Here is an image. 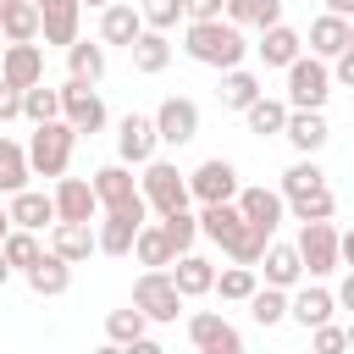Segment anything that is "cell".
<instances>
[{
    "instance_id": "6da1fadb",
    "label": "cell",
    "mask_w": 354,
    "mask_h": 354,
    "mask_svg": "<svg viewBox=\"0 0 354 354\" xmlns=\"http://www.w3.org/2000/svg\"><path fill=\"white\" fill-rule=\"evenodd\" d=\"M199 238H210V243H216L227 260H238V266H254V260L266 254V243H271L232 199H216V205L199 210Z\"/></svg>"
},
{
    "instance_id": "7a4b0ae2",
    "label": "cell",
    "mask_w": 354,
    "mask_h": 354,
    "mask_svg": "<svg viewBox=\"0 0 354 354\" xmlns=\"http://www.w3.org/2000/svg\"><path fill=\"white\" fill-rule=\"evenodd\" d=\"M183 50H188V61H199V66H216V72H227V66H243V55H249V44H243V28H238V22H227V17L188 22V28H183Z\"/></svg>"
},
{
    "instance_id": "3957f363",
    "label": "cell",
    "mask_w": 354,
    "mask_h": 354,
    "mask_svg": "<svg viewBox=\"0 0 354 354\" xmlns=\"http://www.w3.org/2000/svg\"><path fill=\"white\" fill-rule=\"evenodd\" d=\"M77 138H83V133H77L66 116L39 122V127H33V138H28V166H33V177H66Z\"/></svg>"
},
{
    "instance_id": "277c9868",
    "label": "cell",
    "mask_w": 354,
    "mask_h": 354,
    "mask_svg": "<svg viewBox=\"0 0 354 354\" xmlns=\"http://www.w3.org/2000/svg\"><path fill=\"white\" fill-rule=\"evenodd\" d=\"M282 72H288V105H293V111H321V105H326V94H332V66H326L321 55H293Z\"/></svg>"
},
{
    "instance_id": "5b68a950",
    "label": "cell",
    "mask_w": 354,
    "mask_h": 354,
    "mask_svg": "<svg viewBox=\"0 0 354 354\" xmlns=\"http://www.w3.org/2000/svg\"><path fill=\"white\" fill-rule=\"evenodd\" d=\"M94 199H100V210H127V216H149V205H144V194H138V177H133V166L127 160H111V166H100L94 177Z\"/></svg>"
},
{
    "instance_id": "8992f818",
    "label": "cell",
    "mask_w": 354,
    "mask_h": 354,
    "mask_svg": "<svg viewBox=\"0 0 354 354\" xmlns=\"http://www.w3.org/2000/svg\"><path fill=\"white\" fill-rule=\"evenodd\" d=\"M133 304L149 315V326H166V321H177V310H183V293H177V282H171V266H144V277L133 282Z\"/></svg>"
},
{
    "instance_id": "52a82bcc",
    "label": "cell",
    "mask_w": 354,
    "mask_h": 354,
    "mask_svg": "<svg viewBox=\"0 0 354 354\" xmlns=\"http://www.w3.org/2000/svg\"><path fill=\"white\" fill-rule=\"evenodd\" d=\"M138 194H144V205H149L155 216H166V210H183V205L194 199V194H188V177H183L171 160H144Z\"/></svg>"
},
{
    "instance_id": "ba28073f",
    "label": "cell",
    "mask_w": 354,
    "mask_h": 354,
    "mask_svg": "<svg viewBox=\"0 0 354 354\" xmlns=\"http://www.w3.org/2000/svg\"><path fill=\"white\" fill-rule=\"evenodd\" d=\"M299 260H304L310 277H332V271L343 266V249H337V227H332V216H321V221H299Z\"/></svg>"
},
{
    "instance_id": "9c48e42d",
    "label": "cell",
    "mask_w": 354,
    "mask_h": 354,
    "mask_svg": "<svg viewBox=\"0 0 354 354\" xmlns=\"http://www.w3.org/2000/svg\"><path fill=\"white\" fill-rule=\"evenodd\" d=\"M155 133H160V144H171V149L194 144V138H199V105H194L188 94L160 100V105H155Z\"/></svg>"
},
{
    "instance_id": "30bf717a",
    "label": "cell",
    "mask_w": 354,
    "mask_h": 354,
    "mask_svg": "<svg viewBox=\"0 0 354 354\" xmlns=\"http://www.w3.org/2000/svg\"><path fill=\"white\" fill-rule=\"evenodd\" d=\"M238 188H243V183H238V166H232V160H221V155H216V160H199V166L188 171V194H194L199 205L238 199Z\"/></svg>"
},
{
    "instance_id": "8fae6325",
    "label": "cell",
    "mask_w": 354,
    "mask_h": 354,
    "mask_svg": "<svg viewBox=\"0 0 354 354\" xmlns=\"http://www.w3.org/2000/svg\"><path fill=\"white\" fill-rule=\"evenodd\" d=\"M61 116H66L77 133H100V127H105V100L94 94V83L66 77V83H61Z\"/></svg>"
},
{
    "instance_id": "7c38bea8",
    "label": "cell",
    "mask_w": 354,
    "mask_h": 354,
    "mask_svg": "<svg viewBox=\"0 0 354 354\" xmlns=\"http://www.w3.org/2000/svg\"><path fill=\"white\" fill-rule=\"evenodd\" d=\"M188 343H194L199 354H238V348H243L238 326L221 321L216 310H194V315H188Z\"/></svg>"
},
{
    "instance_id": "4fadbf2b",
    "label": "cell",
    "mask_w": 354,
    "mask_h": 354,
    "mask_svg": "<svg viewBox=\"0 0 354 354\" xmlns=\"http://www.w3.org/2000/svg\"><path fill=\"white\" fill-rule=\"evenodd\" d=\"M155 144H160L155 116L127 111V116H122V127H116V155H122L127 166H144V160H155Z\"/></svg>"
},
{
    "instance_id": "5bb4252c",
    "label": "cell",
    "mask_w": 354,
    "mask_h": 354,
    "mask_svg": "<svg viewBox=\"0 0 354 354\" xmlns=\"http://www.w3.org/2000/svg\"><path fill=\"white\" fill-rule=\"evenodd\" d=\"M39 6V39L44 44H72L77 39V22H83V0H33Z\"/></svg>"
},
{
    "instance_id": "9a60e30c",
    "label": "cell",
    "mask_w": 354,
    "mask_h": 354,
    "mask_svg": "<svg viewBox=\"0 0 354 354\" xmlns=\"http://www.w3.org/2000/svg\"><path fill=\"white\" fill-rule=\"evenodd\" d=\"M0 77H6V83H17V88L44 83V50H39V39L6 44V55H0Z\"/></svg>"
},
{
    "instance_id": "2e32d148",
    "label": "cell",
    "mask_w": 354,
    "mask_h": 354,
    "mask_svg": "<svg viewBox=\"0 0 354 354\" xmlns=\"http://www.w3.org/2000/svg\"><path fill=\"white\" fill-rule=\"evenodd\" d=\"M55 221H94L100 216V199H94V183L83 177H55Z\"/></svg>"
},
{
    "instance_id": "e0dca14e",
    "label": "cell",
    "mask_w": 354,
    "mask_h": 354,
    "mask_svg": "<svg viewBox=\"0 0 354 354\" xmlns=\"http://www.w3.org/2000/svg\"><path fill=\"white\" fill-rule=\"evenodd\" d=\"M266 238L282 227V216H288V199H282V188H238V199H232Z\"/></svg>"
},
{
    "instance_id": "ac0fdd59",
    "label": "cell",
    "mask_w": 354,
    "mask_h": 354,
    "mask_svg": "<svg viewBox=\"0 0 354 354\" xmlns=\"http://www.w3.org/2000/svg\"><path fill=\"white\" fill-rule=\"evenodd\" d=\"M144 33V11L133 6V0H111V6H100V44H133Z\"/></svg>"
},
{
    "instance_id": "d6986e66",
    "label": "cell",
    "mask_w": 354,
    "mask_h": 354,
    "mask_svg": "<svg viewBox=\"0 0 354 354\" xmlns=\"http://www.w3.org/2000/svg\"><path fill=\"white\" fill-rule=\"evenodd\" d=\"M6 210H11V227H28V232L55 227V199L39 194V188H17V194H6Z\"/></svg>"
},
{
    "instance_id": "ffe728a7",
    "label": "cell",
    "mask_w": 354,
    "mask_h": 354,
    "mask_svg": "<svg viewBox=\"0 0 354 354\" xmlns=\"http://www.w3.org/2000/svg\"><path fill=\"white\" fill-rule=\"evenodd\" d=\"M22 277H28V288H33L39 299H61V293L72 288V260H61L55 249H44V254H39Z\"/></svg>"
},
{
    "instance_id": "44dd1931",
    "label": "cell",
    "mask_w": 354,
    "mask_h": 354,
    "mask_svg": "<svg viewBox=\"0 0 354 354\" xmlns=\"http://www.w3.org/2000/svg\"><path fill=\"white\" fill-rule=\"evenodd\" d=\"M105 337L122 343V348H138V354H155V337H149V315L133 304V310H111L105 315Z\"/></svg>"
},
{
    "instance_id": "7402d4cb",
    "label": "cell",
    "mask_w": 354,
    "mask_h": 354,
    "mask_svg": "<svg viewBox=\"0 0 354 354\" xmlns=\"http://www.w3.org/2000/svg\"><path fill=\"white\" fill-rule=\"evenodd\" d=\"M282 138L299 149V155H315L326 138H332V127H326V116L321 111H293L288 105V122H282Z\"/></svg>"
},
{
    "instance_id": "603a6c76",
    "label": "cell",
    "mask_w": 354,
    "mask_h": 354,
    "mask_svg": "<svg viewBox=\"0 0 354 354\" xmlns=\"http://www.w3.org/2000/svg\"><path fill=\"white\" fill-rule=\"evenodd\" d=\"M127 55H133V72H144V77H160V72L171 66V39H166L160 28H144V33L127 44Z\"/></svg>"
},
{
    "instance_id": "cb8c5ba5",
    "label": "cell",
    "mask_w": 354,
    "mask_h": 354,
    "mask_svg": "<svg viewBox=\"0 0 354 354\" xmlns=\"http://www.w3.org/2000/svg\"><path fill=\"white\" fill-rule=\"evenodd\" d=\"M149 221V216H144ZM138 216H127V210H105V221L94 227V243H100V254H133V238H138V227H144Z\"/></svg>"
},
{
    "instance_id": "d4e9b609",
    "label": "cell",
    "mask_w": 354,
    "mask_h": 354,
    "mask_svg": "<svg viewBox=\"0 0 354 354\" xmlns=\"http://www.w3.org/2000/svg\"><path fill=\"white\" fill-rule=\"evenodd\" d=\"M260 271H266V282H277V288H299V277H304V260H299V243H266V254L254 260Z\"/></svg>"
},
{
    "instance_id": "484cf974",
    "label": "cell",
    "mask_w": 354,
    "mask_h": 354,
    "mask_svg": "<svg viewBox=\"0 0 354 354\" xmlns=\"http://www.w3.org/2000/svg\"><path fill=\"white\" fill-rule=\"evenodd\" d=\"M171 282H177V293H183V299H205V293L216 288V266H210L205 254H194V249H188V254H177V260H171Z\"/></svg>"
},
{
    "instance_id": "4316f807",
    "label": "cell",
    "mask_w": 354,
    "mask_h": 354,
    "mask_svg": "<svg viewBox=\"0 0 354 354\" xmlns=\"http://www.w3.org/2000/svg\"><path fill=\"white\" fill-rule=\"evenodd\" d=\"M332 315H337V293H326V288H299V293H288V321H299L304 332L321 326V321H332Z\"/></svg>"
},
{
    "instance_id": "83f0119b",
    "label": "cell",
    "mask_w": 354,
    "mask_h": 354,
    "mask_svg": "<svg viewBox=\"0 0 354 354\" xmlns=\"http://www.w3.org/2000/svg\"><path fill=\"white\" fill-rule=\"evenodd\" d=\"M260 61L266 66H288L293 55H304V33L299 28H288V22H271V28H260Z\"/></svg>"
},
{
    "instance_id": "f1b7e54d",
    "label": "cell",
    "mask_w": 354,
    "mask_h": 354,
    "mask_svg": "<svg viewBox=\"0 0 354 354\" xmlns=\"http://www.w3.org/2000/svg\"><path fill=\"white\" fill-rule=\"evenodd\" d=\"M50 249H55L61 260H72V266L88 260V254L100 249V243H94V221H55V227H50Z\"/></svg>"
},
{
    "instance_id": "f546056e",
    "label": "cell",
    "mask_w": 354,
    "mask_h": 354,
    "mask_svg": "<svg viewBox=\"0 0 354 354\" xmlns=\"http://www.w3.org/2000/svg\"><path fill=\"white\" fill-rule=\"evenodd\" d=\"M343 50H348V17H337V11H321V17L310 22V55L332 61V55H343Z\"/></svg>"
},
{
    "instance_id": "4dcf8cb0",
    "label": "cell",
    "mask_w": 354,
    "mask_h": 354,
    "mask_svg": "<svg viewBox=\"0 0 354 354\" xmlns=\"http://www.w3.org/2000/svg\"><path fill=\"white\" fill-rule=\"evenodd\" d=\"M221 17L238 28H271L282 22V0H221Z\"/></svg>"
},
{
    "instance_id": "1f68e13d",
    "label": "cell",
    "mask_w": 354,
    "mask_h": 354,
    "mask_svg": "<svg viewBox=\"0 0 354 354\" xmlns=\"http://www.w3.org/2000/svg\"><path fill=\"white\" fill-rule=\"evenodd\" d=\"M66 72H72L77 83H100V77H105V44L72 39V44H66Z\"/></svg>"
},
{
    "instance_id": "d6a6232c",
    "label": "cell",
    "mask_w": 354,
    "mask_h": 354,
    "mask_svg": "<svg viewBox=\"0 0 354 354\" xmlns=\"http://www.w3.org/2000/svg\"><path fill=\"white\" fill-rule=\"evenodd\" d=\"M243 122H249V133H260V138H277V133H282V122H288V100H271V94H260V100H249V105H243Z\"/></svg>"
},
{
    "instance_id": "836d02e7",
    "label": "cell",
    "mask_w": 354,
    "mask_h": 354,
    "mask_svg": "<svg viewBox=\"0 0 354 354\" xmlns=\"http://www.w3.org/2000/svg\"><path fill=\"white\" fill-rule=\"evenodd\" d=\"M249 315H254V326H282L288 321V288H277V282H266V288H254L249 299Z\"/></svg>"
},
{
    "instance_id": "e575fe53",
    "label": "cell",
    "mask_w": 354,
    "mask_h": 354,
    "mask_svg": "<svg viewBox=\"0 0 354 354\" xmlns=\"http://www.w3.org/2000/svg\"><path fill=\"white\" fill-rule=\"evenodd\" d=\"M0 33H6V44H22V39H39V6H33V0H6V17H0Z\"/></svg>"
},
{
    "instance_id": "d590c367",
    "label": "cell",
    "mask_w": 354,
    "mask_h": 354,
    "mask_svg": "<svg viewBox=\"0 0 354 354\" xmlns=\"http://www.w3.org/2000/svg\"><path fill=\"white\" fill-rule=\"evenodd\" d=\"M28 177H33V166H28V149H22L17 138H0V194H17V188H28Z\"/></svg>"
},
{
    "instance_id": "8d00e7d4",
    "label": "cell",
    "mask_w": 354,
    "mask_h": 354,
    "mask_svg": "<svg viewBox=\"0 0 354 354\" xmlns=\"http://www.w3.org/2000/svg\"><path fill=\"white\" fill-rule=\"evenodd\" d=\"M260 94H266V88H260L254 72H243V66H227V72H221V105H227V111H243V105L260 100Z\"/></svg>"
},
{
    "instance_id": "74e56055",
    "label": "cell",
    "mask_w": 354,
    "mask_h": 354,
    "mask_svg": "<svg viewBox=\"0 0 354 354\" xmlns=\"http://www.w3.org/2000/svg\"><path fill=\"white\" fill-rule=\"evenodd\" d=\"M160 232H166L171 254H188V249L199 243V216H188V205H183V210H166V216H160Z\"/></svg>"
},
{
    "instance_id": "f35d334b",
    "label": "cell",
    "mask_w": 354,
    "mask_h": 354,
    "mask_svg": "<svg viewBox=\"0 0 354 354\" xmlns=\"http://www.w3.org/2000/svg\"><path fill=\"white\" fill-rule=\"evenodd\" d=\"M133 254H138V266H171V260H177L171 243H166V232H160V221H144V227H138Z\"/></svg>"
},
{
    "instance_id": "ab89813d",
    "label": "cell",
    "mask_w": 354,
    "mask_h": 354,
    "mask_svg": "<svg viewBox=\"0 0 354 354\" xmlns=\"http://www.w3.org/2000/svg\"><path fill=\"white\" fill-rule=\"evenodd\" d=\"M0 254L11 260V271H28L44 249H39V232H28V227H11L6 238H0Z\"/></svg>"
},
{
    "instance_id": "60d3db41",
    "label": "cell",
    "mask_w": 354,
    "mask_h": 354,
    "mask_svg": "<svg viewBox=\"0 0 354 354\" xmlns=\"http://www.w3.org/2000/svg\"><path fill=\"white\" fill-rule=\"evenodd\" d=\"M254 288H260V277H254V266H238V260H232L227 271H216V288H210V293H221V299H232V304H243V299H249Z\"/></svg>"
},
{
    "instance_id": "b9f144b4",
    "label": "cell",
    "mask_w": 354,
    "mask_h": 354,
    "mask_svg": "<svg viewBox=\"0 0 354 354\" xmlns=\"http://www.w3.org/2000/svg\"><path fill=\"white\" fill-rule=\"evenodd\" d=\"M326 183V171L315 166V155H304V160H293L288 171H282V199H299V194H310V188H321Z\"/></svg>"
},
{
    "instance_id": "7bdbcfd3",
    "label": "cell",
    "mask_w": 354,
    "mask_h": 354,
    "mask_svg": "<svg viewBox=\"0 0 354 354\" xmlns=\"http://www.w3.org/2000/svg\"><path fill=\"white\" fill-rule=\"evenodd\" d=\"M22 116L39 127V122H50V116H61V88H44V83H33V88H22Z\"/></svg>"
},
{
    "instance_id": "ee69618b",
    "label": "cell",
    "mask_w": 354,
    "mask_h": 354,
    "mask_svg": "<svg viewBox=\"0 0 354 354\" xmlns=\"http://www.w3.org/2000/svg\"><path fill=\"white\" fill-rule=\"evenodd\" d=\"M288 210H293V221H321V216H332V210H337V199H332V188L321 183V188H310V194L288 199Z\"/></svg>"
},
{
    "instance_id": "f6af8a7d",
    "label": "cell",
    "mask_w": 354,
    "mask_h": 354,
    "mask_svg": "<svg viewBox=\"0 0 354 354\" xmlns=\"http://www.w3.org/2000/svg\"><path fill=\"white\" fill-rule=\"evenodd\" d=\"M138 11H144V28H160V33H171L177 22H188L183 0H138Z\"/></svg>"
},
{
    "instance_id": "bcb514c9",
    "label": "cell",
    "mask_w": 354,
    "mask_h": 354,
    "mask_svg": "<svg viewBox=\"0 0 354 354\" xmlns=\"http://www.w3.org/2000/svg\"><path fill=\"white\" fill-rule=\"evenodd\" d=\"M310 343H315L321 354H337V348H348V326H332V321H321V326H310Z\"/></svg>"
},
{
    "instance_id": "7dc6e473",
    "label": "cell",
    "mask_w": 354,
    "mask_h": 354,
    "mask_svg": "<svg viewBox=\"0 0 354 354\" xmlns=\"http://www.w3.org/2000/svg\"><path fill=\"white\" fill-rule=\"evenodd\" d=\"M17 116H22V88L0 77V122H17Z\"/></svg>"
},
{
    "instance_id": "c3c4849f",
    "label": "cell",
    "mask_w": 354,
    "mask_h": 354,
    "mask_svg": "<svg viewBox=\"0 0 354 354\" xmlns=\"http://www.w3.org/2000/svg\"><path fill=\"white\" fill-rule=\"evenodd\" d=\"M183 17L188 22H210V17H221V0H183Z\"/></svg>"
},
{
    "instance_id": "681fc988",
    "label": "cell",
    "mask_w": 354,
    "mask_h": 354,
    "mask_svg": "<svg viewBox=\"0 0 354 354\" xmlns=\"http://www.w3.org/2000/svg\"><path fill=\"white\" fill-rule=\"evenodd\" d=\"M332 61H337V72H332V77H337V83H348V88H354V44H348V50H343V55H332Z\"/></svg>"
},
{
    "instance_id": "f907efd6",
    "label": "cell",
    "mask_w": 354,
    "mask_h": 354,
    "mask_svg": "<svg viewBox=\"0 0 354 354\" xmlns=\"http://www.w3.org/2000/svg\"><path fill=\"white\" fill-rule=\"evenodd\" d=\"M337 310H354V266H348V277H343V288H337Z\"/></svg>"
},
{
    "instance_id": "816d5d0a",
    "label": "cell",
    "mask_w": 354,
    "mask_h": 354,
    "mask_svg": "<svg viewBox=\"0 0 354 354\" xmlns=\"http://www.w3.org/2000/svg\"><path fill=\"white\" fill-rule=\"evenodd\" d=\"M337 249H343V266H354V227H348V232H337Z\"/></svg>"
},
{
    "instance_id": "f5cc1de1",
    "label": "cell",
    "mask_w": 354,
    "mask_h": 354,
    "mask_svg": "<svg viewBox=\"0 0 354 354\" xmlns=\"http://www.w3.org/2000/svg\"><path fill=\"white\" fill-rule=\"evenodd\" d=\"M326 11H337V17H354V0H321Z\"/></svg>"
},
{
    "instance_id": "db71d44e",
    "label": "cell",
    "mask_w": 354,
    "mask_h": 354,
    "mask_svg": "<svg viewBox=\"0 0 354 354\" xmlns=\"http://www.w3.org/2000/svg\"><path fill=\"white\" fill-rule=\"evenodd\" d=\"M11 232V210H6V194H0V238Z\"/></svg>"
},
{
    "instance_id": "11a10c76",
    "label": "cell",
    "mask_w": 354,
    "mask_h": 354,
    "mask_svg": "<svg viewBox=\"0 0 354 354\" xmlns=\"http://www.w3.org/2000/svg\"><path fill=\"white\" fill-rule=\"evenodd\" d=\"M6 282H11V260L0 254V288H6Z\"/></svg>"
},
{
    "instance_id": "9f6ffc18",
    "label": "cell",
    "mask_w": 354,
    "mask_h": 354,
    "mask_svg": "<svg viewBox=\"0 0 354 354\" xmlns=\"http://www.w3.org/2000/svg\"><path fill=\"white\" fill-rule=\"evenodd\" d=\"M83 6H94V11H100V6H111V0H83Z\"/></svg>"
},
{
    "instance_id": "6f0895ef",
    "label": "cell",
    "mask_w": 354,
    "mask_h": 354,
    "mask_svg": "<svg viewBox=\"0 0 354 354\" xmlns=\"http://www.w3.org/2000/svg\"><path fill=\"white\" fill-rule=\"evenodd\" d=\"M348 44H354V17H348Z\"/></svg>"
},
{
    "instance_id": "680465c9",
    "label": "cell",
    "mask_w": 354,
    "mask_h": 354,
    "mask_svg": "<svg viewBox=\"0 0 354 354\" xmlns=\"http://www.w3.org/2000/svg\"><path fill=\"white\" fill-rule=\"evenodd\" d=\"M348 348H354V326H348Z\"/></svg>"
},
{
    "instance_id": "91938a15",
    "label": "cell",
    "mask_w": 354,
    "mask_h": 354,
    "mask_svg": "<svg viewBox=\"0 0 354 354\" xmlns=\"http://www.w3.org/2000/svg\"><path fill=\"white\" fill-rule=\"evenodd\" d=\"M0 55H6V33H0Z\"/></svg>"
}]
</instances>
